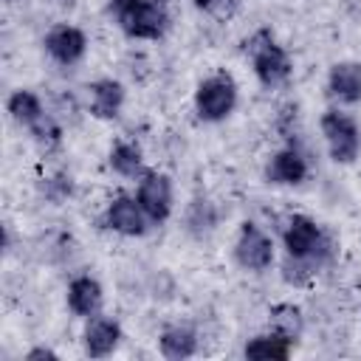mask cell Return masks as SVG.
Returning <instances> with one entry per match:
<instances>
[{
	"instance_id": "cell-1",
	"label": "cell",
	"mask_w": 361,
	"mask_h": 361,
	"mask_svg": "<svg viewBox=\"0 0 361 361\" xmlns=\"http://www.w3.org/2000/svg\"><path fill=\"white\" fill-rule=\"evenodd\" d=\"M282 279L288 285L310 282L330 259H333V240L310 214H290L282 226Z\"/></svg>"
},
{
	"instance_id": "cell-2",
	"label": "cell",
	"mask_w": 361,
	"mask_h": 361,
	"mask_svg": "<svg viewBox=\"0 0 361 361\" xmlns=\"http://www.w3.org/2000/svg\"><path fill=\"white\" fill-rule=\"evenodd\" d=\"M107 11L130 39H161L169 31L166 0H107Z\"/></svg>"
},
{
	"instance_id": "cell-3",
	"label": "cell",
	"mask_w": 361,
	"mask_h": 361,
	"mask_svg": "<svg viewBox=\"0 0 361 361\" xmlns=\"http://www.w3.org/2000/svg\"><path fill=\"white\" fill-rule=\"evenodd\" d=\"M245 51L251 54L254 76H257V82H259L265 90H276V87H282V85L290 79V71H293L290 54H288L268 31H257V34L245 42Z\"/></svg>"
},
{
	"instance_id": "cell-4",
	"label": "cell",
	"mask_w": 361,
	"mask_h": 361,
	"mask_svg": "<svg viewBox=\"0 0 361 361\" xmlns=\"http://www.w3.org/2000/svg\"><path fill=\"white\" fill-rule=\"evenodd\" d=\"M237 99H240V87H237L234 76L226 71H217V73L206 76L203 82H197L192 104H195V113L200 121L217 124L234 113Z\"/></svg>"
},
{
	"instance_id": "cell-5",
	"label": "cell",
	"mask_w": 361,
	"mask_h": 361,
	"mask_svg": "<svg viewBox=\"0 0 361 361\" xmlns=\"http://www.w3.org/2000/svg\"><path fill=\"white\" fill-rule=\"evenodd\" d=\"M319 130H322L327 152L336 164H353L361 155V127L341 107L324 110L319 118Z\"/></svg>"
},
{
	"instance_id": "cell-6",
	"label": "cell",
	"mask_w": 361,
	"mask_h": 361,
	"mask_svg": "<svg viewBox=\"0 0 361 361\" xmlns=\"http://www.w3.org/2000/svg\"><path fill=\"white\" fill-rule=\"evenodd\" d=\"M274 240L268 231H262L254 220L240 223V231L234 237V259L243 271L262 274L274 265Z\"/></svg>"
},
{
	"instance_id": "cell-7",
	"label": "cell",
	"mask_w": 361,
	"mask_h": 361,
	"mask_svg": "<svg viewBox=\"0 0 361 361\" xmlns=\"http://www.w3.org/2000/svg\"><path fill=\"white\" fill-rule=\"evenodd\" d=\"M135 200L141 203L144 214L149 217L152 226H161L169 220L172 214V203H175V189H172V178L166 172L158 169H147L138 178L135 186Z\"/></svg>"
},
{
	"instance_id": "cell-8",
	"label": "cell",
	"mask_w": 361,
	"mask_h": 361,
	"mask_svg": "<svg viewBox=\"0 0 361 361\" xmlns=\"http://www.w3.org/2000/svg\"><path fill=\"white\" fill-rule=\"evenodd\" d=\"M102 226L121 237H144L149 231V217L144 214L135 195H116L102 214Z\"/></svg>"
},
{
	"instance_id": "cell-9",
	"label": "cell",
	"mask_w": 361,
	"mask_h": 361,
	"mask_svg": "<svg viewBox=\"0 0 361 361\" xmlns=\"http://www.w3.org/2000/svg\"><path fill=\"white\" fill-rule=\"evenodd\" d=\"M42 48L45 54L62 65V68H71L76 62L85 59L87 54V34L79 28V25H71V23H56L45 31L42 37Z\"/></svg>"
},
{
	"instance_id": "cell-10",
	"label": "cell",
	"mask_w": 361,
	"mask_h": 361,
	"mask_svg": "<svg viewBox=\"0 0 361 361\" xmlns=\"http://www.w3.org/2000/svg\"><path fill=\"white\" fill-rule=\"evenodd\" d=\"M124 333H121V324L118 319L113 316H104V313H96L90 319H85V330H82V347H85V355L90 358H107L118 350Z\"/></svg>"
},
{
	"instance_id": "cell-11",
	"label": "cell",
	"mask_w": 361,
	"mask_h": 361,
	"mask_svg": "<svg viewBox=\"0 0 361 361\" xmlns=\"http://www.w3.org/2000/svg\"><path fill=\"white\" fill-rule=\"evenodd\" d=\"M310 175V166H307V158L302 155V149L296 147H282L276 149L268 164H265V178L268 183L274 186H299L305 183Z\"/></svg>"
},
{
	"instance_id": "cell-12",
	"label": "cell",
	"mask_w": 361,
	"mask_h": 361,
	"mask_svg": "<svg viewBox=\"0 0 361 361\" xmlns=\"http://www.w3.org/2000/svg\"><path fill=\"white\" fill-rule=\"evenodd\" d=\"M327 96L338 104H358L361 102V62L355 59L333 62L327 71Z\"/></svg>"
},
{
	"instance_id": "cell-13",
	"label": "cell",
	"mask_w": 361,
	"mask_h": 361,
	"mask_svg": "<svg viewBox=\"0 0 361 361\" xmlns=\"http://www.w3.org/2000/svg\"><path fill=\"white\" fill-rule=\"evenodd\" d=\"M124 99H127V90L118 79H96L87 85V110L90 116L102 118V121H113L121 107H124Z\"/></svg>"
},
{
	"instance_id": "cell-14",
	"label": "cell",
	"mask_w": 361,
	"mask_h": 361,
	"mask_svg": "<svg viewBox=\"0 0 361 361\" xmlns=\"http://www.w3.org/2000/svg\"><path fill=\"white\" fill-rule=\"evenodd\" d=\"M65 302H68V310L79 319H90L96 313H102V305H104V290L99 285L96 276L90 274H79L68 282V293H65Z\"/></svg>"
},
{
	"instance_id": "cell-15",
	"label": "cell",
	"mask_w": 361,
	"mask_h": 361,
	"mask_svg": "<svg viewBox=\"0 0 361 361\" xmlns=\"http://www.w3.org/2000/svg\"><path fill=\"white\" fill-rule=\"evenodd\" d=\"M290 353H293V338L285 336V333H279V330H274V327H268L265 333L251 336L245 341V347H243V355L245 358H259V361H268V358L271 361H282Z\"/></svg>"
},
{
	"instance_id": "cell-16",
	"label": "cell",
	"mask_w": 361,
	"mask_h": 361,
	"mask_svg": "<svg viewBox=\"0 0 361 361\" xmlns=\"http://www.w3.org/2000/svg\"><path fill=\"white\" fill-rule=\"evenodd\" d=\"M158 350L169 361H183L197 353V333L189 324H169L158 336Z\"/></svg>"
},
{
	"instance_id": "cell-17",
	"label": "cell",
	"mask_w": 361,
	"mask_h": 361,
	"mask_svg": "<svg viewBox=\"0 0 361 361\" xmlns=\"http://www.w3.org/2000/svg\"><path fill=\"white\" fill-rule=\"evenodd\" d=\"M107 166H110L118 178H130V180H138V178L147 172L141 147L133 144V141H124V138L110 147V152H107Z\"/></svg>"
},
{
	"instance_id": "cell-18",
	"label": "cell",
	"mask_w": 361,
	"mask_h": 361,
	"mask_svg": "<svg viewBox=\"0 0 361 361\" xmlns=\"http://www.w3.org/2000/svg\"><path fill=\"white\" fill-rule=\"evenodd\" d=\"M6 113L11 116V121H17L20 127L28 130L31 124H37V121L45 116V104H42V99H39L34 90L17 87V90H11L8 99H6Z\"/></svg>"
},
{
	"instance_id": "cell-19",
	"label": "cell",
	"mask_w": 361,
	"mask_h": 361,
	"mask_svg": "<svg viewBox=\"0 0 361 361\" xmlns=\"http://www.w3.org/2000/svg\"><path fill=\"white\" fill-rule=\"evenodd\" d=\"M268 316H271V327H274V330L290 336L293 341L299 338V333H302V310H299L296 305H290V302L274 305V307L268 310Z\"/></svg>"
},
{
	"instance_id": "cell-20",
	"label": "cell",
	"mask_w": 361,
	"mask_h": 361,
	"mask_svg": "<svg viewBox=\"0 0 361 361\" xmlns=\"http://www.w3.org/2000/svg\"><path fill=\"white\" fill-rule=\"evenodd\" d=\"M217 226V209L209 203V200H192V206H189V212H186V228L192 231V234H197V237H203V234H209L212 228Z\"/></svg>"
},
{
	"instance_id": "cell-21",
	"label": "cell",
	"mask_w": 361,
	"mask_h": 361,
	"mask_svg": "<svg viewBox=\"0 0 361 361\" xmlns=\"http://www.w3.org/2000/svg\"><path fill=\"white\" fill-rule=\"evenodd\" d=\"M28 133H31V138L37 141V147H42V149H54V147H59V141H62V127H59L48 113H45L37 124H31Z\"/></svg>"
},
{
	"instance_id": "cell-22",
	"label": "cell",
	"mask_w": 361,
	"mask_h": 361,
	"mask_svg": "<svg viewBox=\"0 0 361 361\" xmlns=\"http://www.w3.org/2000/svg\"><path fill=\"white\" fill-rule=\"evenodd\" d=\"M71 192H73V180H71V175H65V172H56V175L45 178V183H42V195H45L51 203H62L65 197H71Z\"/></svg>"
},
{
	"instance_id": "cell-23",
	"label": "cell",
	"mask_w": 361,
	"mask_h": 361,
	"mask_svg": "<svg viewBox=\"0 0 361 361\" xmlns=\"http://www.w3.org/2000/svg\"><path fill=\"white\" fill-rule=\"evenodd\" d=\"M42 358H48V361H56L59 355H56L51 347H31V350L25 353V361H42Z\"/></svg>"
},
{
	"instance_id": "cell-24",
	"label": "cell",
	"mask_w": 361,
	"mask_h": 361,
	"mask_svg": "<svg viewBox=\"0 0 361 361\" xmlns=\"http://www.w3.org/2000/svg\"><path fill=\"white\" fill-rule=\"evenodd\" d=\"M220 0H192V6L195 8H200V11H209V8H214Z\"/></svg>"
}]
</instances>
